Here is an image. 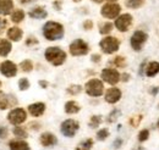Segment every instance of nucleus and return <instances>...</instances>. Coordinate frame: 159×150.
I'll list each match as a JSON object with an SVG mask.
<instances>
[{
  "label": "nucleus",
  "mask_w": 159,
  "mask_h": 150,
  "mask_svg": "<svg viewBox=\"0 0 159 150\" xmlns=\"http://www.w3.org/2000/svg\"><path fill=\"white\" fill-rule=\"evenodd\" d=\"M120 11H121V7H120L119 4L116 2H107L102 6V10H100V14L105 19H116L120 15Z\"/></svg>",
  "instance_id": "obj_8"
},
{
  "label": "nucleus",
  "mask_w": 159,
  "mask_h": 150,
  "mask_svg": "<svg viewBox=\"0 0 159 150\" xmlns=\"http://www.w3.org/2000/svg\"><path fill=\"white\" fill-rule=\"evenodd\" d=\"M33 1H36V0H20L21 4H23V5H26V4H31V2H33Z\"/></svg>",
  "instance_id": "obj_50"
},
{
  "label": "nucleus",
  "mask_w": 159,
  "mask_h": 150,
  "mask_svg": "<svg viewBox=\"0 0 159 150\" xmlns=\"http://www.w3.org/2000/svg\"><path fill=\"white\" fill-rule=\"evenodd\" d=\"M121 95H122V93H121V90H120L119 88L113 87V88H109V89L107 90L104 99H105V101L109 103V104H116L120 99H121Z\"/></svg>",
  "instance_id": "obj_13"
},
{
  "label": "nucleus",
  "mask_w": 159,
  "mask_h": 150,
  "mask_svg": "<svg viewBox=\"0 0 159 150\" xmlns=\"http://www.w3.org/2000/svg\"><path fill=\"white\" fill-rule=\"evenodd\" d=\"M36 44H38V39L34 37H30L27 40H26V45L27 46H31V45H36Z\"/></svg>",
  "instance_id": "obj_39"
},
{
  "label": "nucleus",
  "mask_w": 159,
  "mask_h": 150,
  "mask_svg": "<svg viewBox=\"0 0 159 150\" xmlns=\"http://www.w3.org/2000/svg\"><path fill=\"white\" fill-rule=\"evenodd\" d=\"M14 134L16 135V137H19V138H27L28 137V134H27V131L23 128V127H14Z\"/></svg>",
  "instance_id": "obj_31"
},
{
  "label": "nucleus",
  "mask_w": 159,
  "mask_h": 150,
  "mask_svg": "<svg viewBox=\"0 0 159 150\" xmlns=\"http://www.w3.org/2000/svg\"><path fill=\"white\" fill-rule=\"evenodd\" d=\"M157 126H158V128H159V120H158V123H157Z\"/></svg>",
  "instance_id": "obj_54"
},
{
  "label": "nucleus",
  "mask_w": 159,
  "mask_h": 150,
  "mask_svg": "<svg viewBox=\"0 0 159 150\" xmlns=\"http://www.w3.org/2000/svg\"><path fill=\"white\" fill-rule=\"evenodd\" d=\"M82 26H83V28H84L86 31H91V29L93 28V22H92V20H86Z\"/></svg>",
  "instance_id": "obj_38"
},
{
  "label": "nucleus",
  "mask_w": 159,
  "mask_h": 150,
  "mask_svg": "<svg viewBox=\"0 0 159 150\" xmlns=\"http://www.w3.org/2000/svg\"><path fill=\"white\" fill-rule=\"evenodd\" d=\"M44 57L53 66H61L66 61L67 55L59 46H49L44 53Z\"/></svg>",
  "instance_id": "obj_2"
},
{
  "label": "nucleus",
  "mask_w": 159,
  "mask_h": 150,
  "mask_svg": "<svg viewBox=\"0 0 159 150\" xmlns=\"http://www.w3.org/2000/svg\"><path fill=\"white\" fill-rule=\"evenodd\" d=\"M93 1H94V2H98V4H100V2H102V1H104V0H93Z\"/></svg>",
  "instance_id": "obj_51"
},
{
  "label": "nucleus",
  "mask_w": 159,
  "mask_h": 150,
  "mask_svg": "<svg viewBox=\"0 0 159 150\" xmlns=\"http://www.w3.org/2000/svg\"><path fill=\"white\" fill-rule=\"evenodd\" d=\"M99 46L103 53L105 54H114L119 50L120 40L116 37H104L99 42Z\"/></svg>",
  "instance_id": "obj_3"
},
{
  "label": "nucleus",
  "mask_w": 159,
  "mask_h": 150,
  "mask_svg": "<svg viewBox=\"0 0 159 150\" xmlns=\"http://www.w3.org/2000/svg\"><path fill=\"white\" fill-rule=\"evenodd\" d=\"M70 54L72 56H83L86 54H88L89 51V46L88 44L82 40V39H76L70 44Z\"/></svg>",
  "instance_id": "obj_6"
},
{
  "label": "nucleus",
  "mask_w": 159,
  "mask_h": 150,
  "mask_svg": "<svg viewBox=\"0 0 159 150\" xmlns=\"http://www.w3.org/2000/svg\"><path fill=\"white\" fill-rule=\"evenodd\" d=\"M109 2H114V1H116V0H108Z\"/></svg>",
  "instance_id": "obj_53"
},
{
  "label": "nucleus",
  "mask_w": 159,
  "mask_h": 150,
  "mask_svg": "<svg viewBox=\"0 0 159 150\" xmlns=\"http://www.w3.org/2000/svg\"><path fill=\"white\" fill-rule=\"evenodd\" d=\"M25 20V11L17 9V10H14V12H11V21L14 23H20Z\"/></svg>",
  "instance_id": "obj_24"
},
{
  "label": "nucleus",
  "mask_w": 159,
  "mask_h": 150,
  "mask_svg": "<svg viewBox=\"0 0 159 150\" xmlns=\"http://www.w3.org/2000/svg\"><path fill=\"white\" fill-rule=\"evenodd\" d=\"M28 16L34 20H43L48 16V12L43 6H36L28 12Z\"/></svg>",
  "instance_id": "obj_17"
},
{
  "label": "nucleus",
  "mask_w": 159,
  "mask_h": 150,
  "mask_svg": "<svg viewBox=\"0 0 159 150\" xmlns=\"http://www.w3.org/2000/svg\"><path fill=\"white\" fill-rule=\"evenodd\" d=\"M132 20L134 19L130 14H122V15H119L116 17L114 24L120 32H127L132 24Z\"/></svg>",
  "instance_id": "obj_11"
},
{
  "label": "nucleus",
  "mask_w": 159,
  "mask_h": 150,
  "mask_svg": "<svg viewBox=\"0 0 159 150\" xmlns=\"http://www.w3.org/2000/svg\"><path fill=\"white\" fill-rule=\"evenodd\" d=\"M7 134H9L7 128H6V127H4V126H0V138H6V137H7Z\"/></svg>",
  "instance_id": "obj_40"
},
{
  "label": "nucleus",
  "mask_w": 159,
  "mask_h": 150,
  "mask_svg": "<svg viewBox=\"0 0 159 150\" xmlns=\"http://www.w3.org/2000/svg\"><path fill=\"white\" fill-rule=\"evenodd\" d=\"M100 77L105 83L110 86H115L120 82V73L115 68H104L100 73Z\"/></svg>",
  "instance_id": "obj_10"
},
{
  "label": "nucleus",
  "mask_w": 159,
  "mask_h": 150,
  "mask_svg": "<svg viewBox=\"0 0 159 150\" xmlns=\"http://www.w3.org/2000/svg\"><path fill=\"white\" fill-rule=\"evenodd\" d=\"M91 60H92L93 62H99V61H100V55H99V54H93V55L91 56Z\"/></svg>",
  "instance_id": "obj_45"
},
{
  "label": "nucleus",
  "mask_w": 159,
  "mask_h": 150,
  "mask_svg": "<svg viewBox=\"0 0 159 150\" xmlns=\"http://www.w3.org/2000/svg\"><path fill=\"white\" fill-rule=\"evenodd\" d=\"M12 10H14L12 0H0V15H2V16L11 15Z\"/></svg>",
  "instance_id": "obj_18"
},
{
  "label": "nucleus",
  "mask_w": 159,
  "mask_h": 150,
  "mask_svg": "<svg viewBox=\"0 0 159 150\" xmlns=\"http://www.w3.org/2000/svg\"><path fill=\"white\" fill-rule=\"evenodd\" d=\"M12 45L7 39H0V56H7L11 53Z\"/></svg>",
  "instance_id": "obj_22"
},
{
  "label": "nucleus",
  "mask_w": 159,
  "mask_h": 150,
  "mask_svg": "<svg viewBox=\"0 0 159 150\" xmlns=\"http://www.w3.org/2000/svg\"><path fill=\"white\" fill-rule=\"evenodd\" d=\"M6 27V20H4V19H1L0 17V33L4 31V28Z\"/></svg>",
  "instance_id": "obj_43"
},
{
  "label": "nucleus",
  "mask_w": 159,
  "mask_h": 150,
  "mask_svg": "<svg viewBox=\"0 0 159 150\" xmlns=\"http://www.w3.org/2000/svg\"><path fill=\"white\" fill-rule=\"evenodd\" d=\"M39 123H31V125H30V127H31V128H32V130H36V131H37V130H39Z\"/></svg>",
  "instance_id": "obj_48"
},
{
  "label": "nucleus",
  "mask_w": 159,
  "mask_h": 150,
  "mask_svg": "<svg viewBox=\"0 0 159 150\" xmlns=\"http://www.w3.org/2000/svg\"><path fill=\"white\" fill-rule=\"evenodd\" d=\"M38 83H39V86H40V87H42V88H43V89H45V88H48V86H49V83H48L47 81H39Z\"/></svg>",
  "instance_id": "obj_46"
},
{
  "label": "nucleus",
  "mask_w": 159,
  "mask_h": 150,
  "mask_svg": "<svg viewBox=\"0 0 159 150\" xmlns=\"http://www.w3.org/2000/svg\"><path fill=\"white\" fill-rule=\"evenodd\" d=\"M16 104H17V99L15 98V95H2V96H0V110L12 108Z\"/></svg>",
  "instance_id": "obj_15"
},
{
  "label": "nucleus",
  "mask_w": 159,
  "mask_h": 150,
  "mask_svg": "<svg viewBox=\"0 0 159 150\" xmlns=\"http://www.w3.org/2000/svg\"><path fill=\"white\" fill-rule=\"evenodd\" d=\"M20 67L23 72H31L33 70V62L31 60H23L20 64Z\"/></svg>",
  "instance_id": "obj_29"
},
{
  "label": "nucleus",
  "mask_w": 159,
  "mask_h": 150,
  "mask_svg": "<svg viewBox=\"0 0 159 150\" xmlns=\"http://www.w3.org/2000/svg\"><path fill=\"white\" fill-rule=\"evenodd\" d=\"M113 64H114L116 67L122 68V67H125V65H126V60H125L124 56H116L113 60Z\"/></svg>",
  "instance_id": "obj_33"
},
{
  "label": "nucleus",
  "mask_w": 159,
  "mask_h": 150,
  "mask_svg": "<svg viewBox=\"0 0 159 150\" xmlns=\"http://www.w3.org/2000/svg\"><path fill=\"white\" fill-rule=\"evenodd\" d=\"M80 110H81V106L75 100H70L65 104V113L69 115H75V113H80Z\"/></svg>",
  "instance_id": "obj_21"
},
{
  "label": "nucleus",
  "mask_w": 159,
  "mask_h": 150,
  "mask_svg": "<svg viewBox=\"0 0 159 150\" xmlns=\"http://www.w3.org/2000/svg\"><path fill=\"white\" fill-rule=\"evenodd\" d=\"M84 90H86V93L88 94L89 96L97 98V96H100L103 94V92H104V84H103V82L100 79L92 78V79H89L86 83Z\"/></svg>",
  "instance_id": "obj_4"
},
{
  "label": "nucleus",
  "mask_w": 159,
  "mask_h": 150,
  "mask_svg": "<svg viewBox=\"0 0 159 150\" xmlns=\"http://www.w3.org/2000/svg\"><path fill=\"white\" fill-rule=\"evenodd\" d=\"M159 73V62L158 61H151L148 65H146V72L147 77H154Z\"/></svg>",
  "instance_id": "obj_19"
},
{
  "label": "nucleus",
  "mask_w": 159,
  "mask_h": 150,
  "mask_svg": "<svg viewBox=\"0 0 159 150\" xmlns=\"http://www.w3.org/2000/svg\"><path fill=\"white\" fill-rule=\"evenodd\" d=\"M22 36H23V32L19 27H11L7 31V37H9V39H11L12 42H20L21 39H22Z\"/></svg>",
  "instance_id": "obj_20"
},
{
  "label": "nucleus",
  "mask_w": 159,
  "mask_h": 150,
  "mask_svg": "<svg viewBox=\"0 0 159 150\" xmlns=\"http://www.w3.org/2000/svg\"><path fill=\"white\" fill-rule=\"evenodd\" d=\"M30 81L27 79V78H21L20 81H19V88H20V90H27L28 88H30Z\"/></svg>",
  "instance_id": "obj_34"
},
{
  "label": "nucleus",
  "mask_w": 159,
  "mask_h": 150,
  "mask_svg": "<svg viewBox=\"0 0 159 150\" xmlns=\"http://www.w3.org/2000/svg\"><path fill=\"white\" fill-rule=\"evenodd\" d=\"M53 6L55 7V10L60 11V10H61V1H60V0H57V1H54V2H53Z\"/></svg>",
  "instance_id": "obj_44"
},
{
  "label": "nucleus",
  "mask_w": 159,
  "mask_h": 150,
  "mask_svg": "<svg viewBox=\"0 0 159 150\" xmlns=\"http://www.w3.org/2000/svg\"><path fill=\"white\" fill-rule=\"evenodd\" d=\"M80 130V123L76 120H72V118H69V120H65L61 126H60V131L62 133V135L67 137V138H72Z\"/></svg>",
  "instance_id": "obj_5"
},
{
  "label": "nucleus",
  "mask_w": 159,
  "mask_h": 150,
  "mask_svg": "<svg viewBox=\"0 0 159 150\" xmlns=\"http://www.w3.org/2000/svg\"><path fill=\"white\" fill-rule=\"evenodd\" d=\"M81 92H82V86H80V84H72L67 88V93L70 95H77Z\"/></svg>",
  "instance_id": "obj_30"
},
{
  "label": "nucleus",
  "mask_w": 159,
  "mask_h": 150,
  "mask_svg": "<svg viewBox=\"0 0 159 150\" xmlns=\"http://www.w3.org/2000/svg\"><path fill=\"white\" fill-rule=\"evenodd\" d=\"M113 145H114V148H115V149H119L120 147L122 145V139H121V138H116V139L114 140Z\"/></svg>",
  "instance_id": "obj_41"
},
{
  "label": "nucleus",
  "mask_w": 159,
  "mask_h": 150,
  "mask_svg": "<svg viewBox=\"0 0 159 150\" xmlns=\"http://www.w3.org/2000/svg\"><path fill=\"white\" fill-rule=\"evenodd\" d=\"M10 150H31L28 143H26L25 140H12L9 144Z\"/></svg>",
  "instance_id": "obj_23"
},
{
  "label": "nucleus",
  "mask_w": 159,
  "mask_h": 150,
  "mask_svg": "<svg viewBox=\"0 0 159 150\" xmlns=\"http://www.w3.org/2000/svg\"><path fill=\"white\" fill-rule=\"evenodd\" d=\"M144 67H146V62H142V64H141V67H139V76L144 75V72H143Z\"/></svg>",
  "instance_id": "obj_47"
},
{
  "label": "nucleus",
  "mask_w": 159,
  "mask_h": 150,
  "mask_svg": "<svg viewBox=\"0 0 159 150\" xmlns=\"http://www.w3.org/2000/svg\"><path fill=\"white\" fill-rule=\"evenodd\" d=\"M0 72L7 78H11L17 75V66L12 61H4L0 65Z\"/></svg>",
  "instance_id": "obj_12"
},
{
  "label": "nucleus",
  "mask_w": 159,
  "mask_h": 150,
  "mask_svg": "<svg viewBox=\"0 0 159 150\" xmlns=\"http://www.w3.org/2000/svg\"><path fill=\"white\" fill-rule=\"evenodd\" d=\"M148 138H149V131L148 130H142L139 133V142H141V143L148 140Z\"/></svg>",
  "instance_id": "obj_35"
},
{
  "label": "nucleus",
  "mask_w": 159,
  "mask_h": 150,
  "mask_svg": "<svg viewBox=\"0 0 159 150\" xmlns=\"http://www.w3.org/2000/svg\"><path fill=\"white\" fill-rule=\"evenodd\" d=\"M92 147H93V140L92 139H86V140L80 143L76 150H91Z\"/></svg>",
  "instance_id": "obj_28"
},
{
  "label": "nucleus",
  "mask_w": 159,
  "mask_h": 150,
  "mask_svg": "<svg viewBox=\"0 0 159 150\" xmlns=\"http://www.w3.org/2000/svg\"><path fill=\"white\" fill-rule=\"evenodd\" d=\"M158 90H159L158 87H153V88L151 89V94H152V95H156V94L158 93Z\"/></svg>",
  "instance_id": "obj_49"
},
{
  "label": "nucleus",
  "mask_w": 159,
  "mask_h": 150,
  "mask_svg": "<svg viewBox=\"0 0 159 150\" xmlns=\"http://www.w3.org/2000/svg\"><path fill=\"white\" fill-rule=\"evenodd\" d=\"M64 26L55 22V21H48L44 26H43V36L47 40L54 42V40H60L64 37Z\"/></svg>",
  "instance_id": "obj_1"
},
{
  "label": "nucleus",
  "mask_w": 159,
  "mask_h": 150,
  "mask_svg": "<svg viewBox=\"0 0 159 150\" xmlns=\"http://www.w3.org/2000/svg\"><path fill=\"white\" fill-rule=\"evenodd\" d=\"M72 1H75V2H80V1H82V0H72Z\"/></svg>",
  "instance_id": "obj_52"
},
{
  "label": "nucleus",
  "mask_w": 159,
  "mask_h": 150,
  "mask_svg": "<svg viewBox=\"0 0 159 150\" xmlns=\"http://www.w3.org/2000/svg\"><path fill=\"white\" fill-rule=\"evenodd\" d=\"M141 121H142V115L134 116V117H131V120H130V125H131L132 127H137Z\"/></svg>",
  "instance_id": "obj_37"
},
{
  "label": "nucleus",
  "mask_w": 159,
  "mask_h": 150,
  "mask_svg": "<svg viewBox=\"0 0 159 150\" xmlns=\"http://www.w3.org/2000/svg\"><path fill=\"white\" fill-rule=\"evenodd\" d=\"M102 121H103V118H102L100 115H93V116L91 117V120H89L88 126H89L91 128H97V127H99Z\"/></svg>",
  "instance_id": "obj_27"
},
{
  "label": "nucleus",
  "mask_w": 159,
  "mask_h": 150,
  "mask_svg": "<svg viewBox=\"0 0 159 150\" xmlns=\"http://www.w3.org/2000/svg\"><path fill=\"white\" fill-rule=\"evenodd\" d=\"M109 137V130L108 128H102L99 131L97 132V139L98 140H105L107 138Z\"/></svg>",
  "instance_id": "obj_32"
},
{
  "label": "nucleus",
  "mask_w": 159,
  "mask_h": 150,
  "mask_svg": "<svg viewBox=\"0 0 159 150\" xmlns=\"http://www.w3.org/2000/svg\"><path fill=\"white\" fill-rule=\"evenodd\" d=\"M7 120L11 125L14 126H17V125H21L26 120H27V113L21 109V108H16V109H12L9 115H7Z\"/></svg>",
  "instance_id": "obj_9"
},
{
  "label": "nucleus",
  "mask_w": 159,
  "mask_h": 150,
  "mask_svg": "<svg viewBox=\"0 0 159 150\" xmlns=\"http://www.w3.org/2000/svg\"><path fill=\"white\" fill-rule=\"evenodd\" d=\"M120 115V111L118 109H114L111 113H109V116H108V122H115L116 120H118V116Z\"/></svg>",
  "instance_id": "obj_36"
},
{
  "label": "nucleus",
  "mask_w": 159,
  "mask_h": 150,
  "mask_svg": "<svg viewBox=\"0 0 159 150\" xmlns=\"http://www.w3.org/2000/svg\"><path fill=\"white\" fill-rule=\"evenodd\" d=\"M148 39V34L143 31H135L134 34L131 36L130 39V44H131V48L135 50V51H141L144 43L147 42Z\"/></svg>",
  "instance_id": "obj_7"
},
{
  "label": "nucleus",
  "mask_w": 159,
  "mask_h": 150,
  "mask_svg": "<svg viewBox=\"0 0 159 150\" xmlns=\"http://www.w3.org/2000/svg\"><path fill=\"white\" fill-rule=\"evenodd\" d=\"M0 88H1V82H0Z\"/></svg>",
  "instance_id": "obj_55"
},
{
  "label": "nucleus",
  "mask_w": 159,
  "mask_h": 150,
  "mask_svg": "<svg viewBox=\"0 0 159 150\" xmlns=\"http://www.w3.org/2000/svg\"><path fill=\"white\" fill-rule=\"evenodd\" d=\"M114 28V24L111 22H104L100 23L99 26V33L100 34H109Z\"/></svg>",
  "instance_id": "obj_25"
},
{
  "label": "nucleus",
  "mask_w": 159,
  "mask_h": 150,
  "mask_svg": "<svg viewBox=\"0 0 159 150\" xmlns=\"http://www.w3.org/2000/svg\"><path fill=\"white\" fill-rule=\"evenodd\" d=\"M144 0H125V5L129 9H139L141 6H143Z\"/></svg>",
  "instance_id": "obj_26"
},
{
  "label": "nucleus",
  "mask_w": 159,
  "mask_h": 150,
  "mask_svg": "<svg viewBox=\"0 0 159 150\" xmlns=\"http://www.w3.org/2000/svg\"><path fill=\"white\" fill-rule=\"evenodd\" d=\"M39 142L40 144L43 145V147H53V145H55L57 143H58V138L53 134V133H50V132H45V133H43L42 135H40L39 138Z\"/></svg>",
  "instance_id": "obj_14"
},
{
  "label": "nucleus",
  "mask_w": 159,
  "mask_h": 150,
  "mask_svg": "<svg viewBox=\"0 0 159 150\" xmlns=\"http://www.w3.org/2000/svg\"><path fill=\"white\" fill-rule=\"evenodd\" d=\"M45 111V104L44 103H34L28 105V113L33 117H39Z\"/></svg>",
  "instance_id": "obj_16"
},
{
  "label": "nucleus",
  "mask_w": 159,
  "mask_h": 150,
  "mask_svg": "<svg viewBox=\"0 0 159 150\" xmlns=\"http://www.w3.org/2000/svg\"><path fill=\"white\" fill-rule=\"evenodd\" d=\"M130 78H131L130 73H122V75H120V81H122V82H129Z\"/></svg>",
  "instance_id": "obj_42"
}]
</instances>
